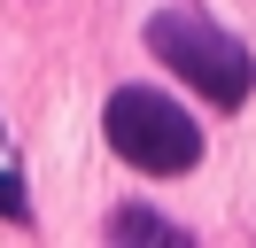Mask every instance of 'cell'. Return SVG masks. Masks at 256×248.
Masks as SVG:
<instances>
[{
	"mask_svg": "<svg viewBox=\"0 0 256 248\" xmlns=\"http://www.w3.org/2000/svg\"><path fill=\"white\" fill-rule=\"evenodd\" d=\"M101 132H109V148L124 155L132 170H148V178H171V170L202 163V124H194L171 93H156V86H116L109 108H101Z\"/></svg>",
	"mask_w": 256,
	"mask_h": 248,
	"instance_id": "obj_2",
	"label": "cell"
},
{
	"mask_svg": "<svg viewBox=\"0 0 256 248\" xmlns=\"http://www.w3.org/2000/svg\"><path fill=\"white\" fill-rule=\"evenodd\" d=\"M0 217H24V178H0Z\"/></svg>",
	"mask_w": 256,
	"mask_h": 248,
	"instance_id": "obj_4",
	"label": "cell"
},
{
	"mask_svg": "<svg viewBox=\"0 0 256 248\" xmlns=\"http://www.w3.org/2000/svg\"><path fill=\"white\" fill-rule=\"evenodd\" d=\"M148 46H156L163 70H178L194 93H210L218 108H240V101L256 93V62H248V46H240L233 31H218L210 16H194V8H163V16H148Z\"/></svg>",
	"mask_w": 256,
	"mask_h": 248,
	"instance_id": "obj_1",
	"label": "cell"
},
{
	"mask_svg": "<svg viewBox=\"0 0 256 248\" xmlns=\"http://www.w3.org/2000/svg\"><path fill=\"white\" fill-rule=\"evenodd\" d=\"M109 232H116V240H186V232H178L171 217H156V210H116Z\"/></svg>",
	"mask_w": 256,
	"mask_h": 248,
	"instance_id": "obj_3",
	"label": "cell"
}]
</instances>
